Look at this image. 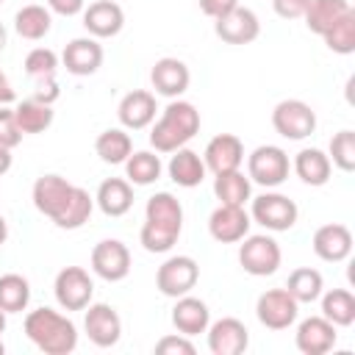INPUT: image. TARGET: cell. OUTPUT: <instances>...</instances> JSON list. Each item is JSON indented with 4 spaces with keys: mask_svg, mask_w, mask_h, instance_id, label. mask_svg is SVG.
I'll return each instance as SVG.
<instances>
[{
    "mask_svg": "<svg viewBox=\"0 0 355 355\" xmlns=\"http://www.w3.org/2000/svg\"><path fill=\"white\" fill-rule=\"evenodd\" d=\"M183 230V205L169 191H155L144 205V225L139 241L147 252H169Z\"/></svg>",
    "mask_w": 355,
    "mask_h": 355,
    "instance_id": "obj_1",
    "label": "cell"
},
{
    "mask_svg": "<svg viewBox=\"0 0 355 355\" xmlns=\"http://www.w3.org/2000/svg\"><path fill=\"white\" fill-rule=\"evenodd\" d=\"M25 336L44 355H69L78 347V327L53 308H36L25 316Z\"/></svg>",
    "mask_w": 355,
    "mask_h": 355,
    "instance_id": "obj_2",
    "label": "cell"
},
{
    "mask_svg": "<svg viewBox=\"0 0 355 355\" xmlns=\"http://www.w3.org/2000/svg\"><path fill=\"white\" fill-rule=\"evenodd\" d=\"M200 130V111L189 100H169V105L161 111V116L153 122L150 144L155 153H175L178 147H186Z\"/></svg>",
    "mask_w": 355,
    "mask_h": 355,
    "instance_id": "obj_3",
    "label": "cell"
},
{
    "mask_svg": "<svg viewBox=\"0 0 355 355\" xmlns=\"http://www.w3.org/2000/svg\"><path fill=\"white\" fill-rule=\"evenodd\" d=\"M297 216H300L297 202L280 191H263L258 197H250V219L272 233L291 230L297 225Z\"/></svg>",
    "mask_w": 355,
    "mask_h": 355,
    "instance_id": "obj_4",
    "label": "cell"
},
{
    "mask_svg": "<svg viewBox=\"0 0 355 355\" xmlns=\"http://www.w3.org/2000/svg\"><path fill=\"white\" fill-rule=\"evenodd\" d=\"M288 169L291 161L277 144H261L247 155V178L250 183H258L263 189H277L280 183H286Z\"/></svg>",
    "mask_w": 355,
    "mask_h": 355,
    "instance_id": "obj_5",
    "label": "cell"
},
{
    "mask_svg": "<svg viewBox=\"0 0 355 355\" xmlns=\"http://www.w3.org/2000/svg\"><path fill=\"white\" fill-rule=\"evenodd\" d=\"M283 261V252H280V244L266 236V233H255V236H244L241 239V247H239V263L247 275L252 277H266V275H275L277 266Z\"/></svg>",
    "mask_w": 355,
    "mask_h": 355,
    "instance_id": "obj_6",
    "label": "cell"
},
{
    "mask_svg": "<svg viewBox=\"0 0 355 355\" xmlns=\"http://www.w3.org/2000/svg\"><path fill=\"white\" fill-rule=\"evenodd\" d=\"M272 128L288 141H302L316 130V111L305 100H280L272 108Z\"/></svg>",
    "mask_w": 355,
    "mask_h": 355,
    "instance_id": "obj_7",
    "label": "cell"
},
{
    "mask_svg": "<svg viewBox=\"0 0 355 355\" xmlns=\"http://www.w3.org/2000/svg\"><path fill=\"white\" fill-rule=\"evenodd\" d=\"M197 280H200V266L191 255H172L155 272V288L172 300L189 294L197 286Z\"/></svg>",
    "mask_w": 355,
    "mask_h": 355,
    "instance_id": "obj_8",
    "label": "cell"
},
{
    "mask_svg": "<svg viewBox=\"0 0 355 355\" xmlns=\"http://www.w3.org/2000/svg\"><path fill=\"white\" fill-rule=\"evenodd\" d=\"M53 294L64 311H86L94 297V280L83 266H64L53 280Z\"/></svg>",
    "mask_w": 355,
    "mask_h": 355,
    "instance_id": "obj_9",
    "label": "cell"
},
{
    "mask_svg": "<svg viewBox=\"0 0 355 355\" xmlns=\"http://www.w3.org/2000/svg\"><path fill=\"white\" fill-rule=\"evenodd\" d=\"M300 302L286 288H266L255 302V316L266 330H286L297 322Z\"/></svg>",
    "mask_w": 355,
    "mask_h": 355,
    "instance_id": "obj_10",
    "label": "cell"
},
{
    "mask_svg": "<svg viewBox=\"0 0 355 355\" xmlns=\"http://www.w3.org/2000/svg\"><path fill=\"white\" fill-rule=\"evenodd\" d=\"M92 269L105 283H119L130 275V250L119 239H103L92 250Z\"/></svg>",
    "mask_w": 355,
    "mask_h": 355,
    "instance_id": "obj_11",
    "label": "cell"
},
{
    "mask_svg": "<svg viewBox=\"0 0 355 355\" xmlns=\"http://www.w3.org/2000/svg\"><path fill=\"white\" fill-rule=\"evenodd\" d=\"M72 189H75V183H69L61 175H42V178H36V183L31 189V200L42 216L55 222L64 214V208L72 197Z\"/></svg>",
    "mask_w": 355,
    "mask_h": 355,
    "instance_id": "obj_12",
    "label": "cell"
},
{
    "mask_svg": "<svg viewBox=\"0 0 355 355\" xmlns=\"http://www.w3.org/2000/svg\"><path fill=\"white\" fill-rule=\"evenodd\" d=\"M83 330H86V336H89V341L94 347L108 349L122 336V319H119L114 305H108V302H89L86 305V316H83Z\"/></svg>",
    "mask_w": 355,
    "mask_h": 355,
    "instance_id": "obj_13",
    "label": "cell"
},
{
    "mask_svg": "<svg viewBox=\"0 0 355 355\" xmlns=\"http://www.w3.org/2000/svg\"><path fill=\"white\" fill-rule=\"evenodd\" d=\"M214 33L225 42V44H250L261 36V19L252 8L247 6H236L227 14L214 19Z\"/></svg>",
    "mask_w": 355,
    "mask_h": 355,
    "instance_id": "obj_14",
    "label": "cell"
},
{
    "mask_svg": "<svg viewBox=\"0 0 355 355\" xmlns=\"http://www.w3.org/2000/svg\"><path fill=\"white\" fill-rule=\"evenodd\" d=\"M250 214L244 211V205H216L208 216V233L214 241L219 244H236L250 233Z\"/></svg>",
    "mask_w": 355,
    "mask_h": 355,
    "instance_id": "obj_15",
    "label": "cell"
},
{
    "mask_svg": "<svg viewBox=\"0 0 355 355\" xmlns=\"http://www.w3.org/2000/svg\"><path fill=\"white\" fill-rule=\"evenodd\" d=\"M208 349L214 355H241L250 347V330L236 316H222L208 324Z\"/></svg>",
    "mask_w": 355,
    "mask_h": 355,
    "instance_id": "obj_16",
    "label": "cell"
},
{
    "mask_svg": "<svg viewBox=\"0 0 355 355\" xmlns=\"http://www.w3.org/2000/svg\"><path fill=\"white\" fill-rule=\"evenodd\" d=\"M336 338H338V327L327 322L322 313L302 319L294 333V344L302 355H324L336 347Z\"/></svg>",
    "mask_w": 355,
    "mask_h": 355,
    "instance_id": "obj_17",
    "label": "cell"
},
{
    "mask_svg": "<svg viewBox=\"0 0 355 355\" xmlns=\"http://www.w3.org/2000/svg\"><path fill=\"white\" fill-rule=\"evenodd\" d=\"M103 44L94 39V36H78L72 39L64 53H61V64L67 67L69 75H78V78H86V75H94L100 67H103Z\"/></svg>",
    "mask_w": 355,
    "mask_h": 355,
    "instance_id": "obj_18",
    "label": "cell"
},
{
    "mask_svg": "<svg viewBox=\"0 0 355 355\" xmlns=\"http://www.w3.org/2000/svg\"><path fill=\"white\" fill-rule=\"evenodd\" d=\"M150 83H153L155 94L169 97V100H178V97L189 89L191 72H189V67H186L180 58L166 55V58H158V61L153 64V69H150Z\"/></svg>",
    "mask_w": 355,
    "mask_h": 355,
    "instance_id": "obj_19",
    "label": "cell"
},
{
    "mask_svg": "<svg viewBox=\"0 0 355 355\" xmlns=\"http://www.w3.org/2000/svg\"><path fill=\"white\" fill-rule=\"evenodd\" d=\"M83 28L94 39H111L125 28V11L114 0H94L83 8Z\"/></svg>",
    "mask_w": 355,
    "mask_h": 355,
    "instance_id": "obj_20",
    "label": "cell"
},
{
    "mask_svg": "<svg viewBox=\"0 0 355 355\" xmlns=\"http://www.w3.org/2000/svg\"><path fill=\"white\" fill-rule=\"evenodd\" d=\"M155 111H158L155 94L147 92V89L128 92L119 100V105H116V116H119L125 130H144V128H150L155 122Z\"/></svg>",
    "mask_w": 355,
    "mask_h": 355,
    "instance_id": "obj_21",
    "label": "cell"
},
{
    "mask_svg": "<svg viewBox=\"0 0 355 355\" xmlns=\"http://www.w3.org/2000/svg\"><path fill=\"white\" fill-rule=\"evenodd\" d=\"M205 169L219 175V172H230V169H241L244 164V144L236 133H219L205 144L202 153Z\"/></svg>",
    "mask_w": 355,
    "mask_h": 355,
    "instance_id": "obj_22",
    "label": "cell"
},
{
    "mask_svg": "<svg viewBox=\"0 0 355 355\" xmlns=\"http://www.w3.org/2000/svg\"><path fill=\"white\" fill-rule=\"evenodd\" d=\"M313 252L316 258L327 261V263H341L352 255V233L347 225L341 222H330V225H322L316 233H313Z\"/></svg>",
    "mask_w": 355,
    "mask_h": 355,
    "instance_id": "obj_23",
    "label": "cell"
},
{
    "mask_svg": "<svg viewBox=\"0 0 355 355\" xmlns=\"http://www.w3.org/2000/svg\"><path fill=\"white\" fill-rule=\"evenodd\" d=\"M172 324L178 333L183 336H200L208 330L211 324V311L208 305L200 300V297H191V294H183L175 300V308H172Z\"/></svg>",
    "mask_w": 355,
    "mask_h": 355,
    "instance_id": "obj_24",
    "label": "cell"
},
{
    "mask_svg": "<svg viewBox=\"0 0 355 355\" xmlns=\"http://www.w3.org/2000/svg\"><path fill=\"white\" fill-rule=\"evenodd\" d=\"M94 205L105 216H125L133 208V186L128 183V178H105L97 186Z\"/></svg>",
    "mask_w": 355,
    "mask_h": 355,
    "instance_id": "obj_25",
    "label": "cell"
},
{
    "mask_svg": "<svg viewBox=\"0 0 355 355\" xmlns=\"http://www.w3.org/2000/svg\"><path fill=\"white\" fill-rule=\"evenodd\" d=\"M166 172H169V178L178 183V186H183V189H194V186H200L202 180H205V161H202V155L200 153H194V150H189V147H178L175 153H172V158H169V164H166Z\"/></svg>",
    "mask_w": 355,
    "mask_h": 355,
    "instance_id": "obj_26",
    "label": "cell"
},
{
    "mask_svg": "<svg viewBox=\"0 0 355 355\" xmlns=\"http://www.w3.org/2000/svg\"><path fill=\"white\" fill-rule=\"evenodd\" d=\"M294 172L305 186H324L330 180L333 164L327 158V153H322L319 147H305L294 155Z\"/></svg>",
    "mask_w": 355,
    "mask_h": 355,
    "instance_id": "obj_27",
    "label": "cell"
},
{
    "mask_svg": "<svg viewBox=\"0 0 355 355\" xmlns=\"http://www.w3.org/2000/svg\"><path fill=\"white\" fill-rule=\"evenodd\" d=\"M214 194L222 205H247L252 197V183L241 169L214 175Z\"/></svg>",
    "mask_w": 355,
    "mask_h": 355,
    "instance_id": "obj_28",
    "label": "cell"
},
{
    "mask_svg": "<svg viewBox=\"0 0 355 355\" xmlns=\"http://www.w3.org/2000/svg\"><path fill=\"white\" fill-rule=\"evenodd\" d=\"M50 28H53V14H50V8H44V6L31 3V6H22V8L14 14V31H17L22 39H28V42L44 39V36L50 33Z\"/></svg>",
    "mask_w": 355,
    "mask_h": 355,
    "instance_id": "obj_29",
    "label": "cell"
},
{
    "mask_svg": "<svg viewBox=\"0 0 355 355\" xmlns=\"http://www.w3.org/2000/svg\"><path fill=\"white\" fill-rule=\"evenodd\" d=\"M349 8H352L349 0H311L308 8H305V14H302V19H305V25H308L311 33L322 36V33H324L333 22H338Z\"/></svg>",
    "mask_w": 355,
    "mask_h": 355,
    "instance_id": "obj_30",
    "label": "cell"
},
{
    "mask_svg": "<svg viewBox=\"0 0 355 355\" xmlns=\"http://www.w3.org/2000/svg\"><path fill=\"white\" fill-rule=\"evenodd\" d=\"M94 153L100 155L103 164H111V166L125 164L128 155L133 153V139H130V133H125V128H108L97 136Z\"/></svg>",
    "mask_w": 355,
    "mask_h": 355,
    "instance_id": "obj_31",
    "label": "cell"
},
{
    "mask_svg": "<svg viewBox=\"0 0 355 355\" xmlns=\"http://www.w3.org/2000/svg\"><path fill=\"white\" fill-rule=\"evenodd\" d=\"M164 164L153 150H136L125 161V178L130 186H150L161 178Z\"/></svg>",
    "mask_w": 355,
    "mask_h": 355,
    "instance_id": "obj_32",
    "label": "cell"
},
{
    "mask_svg": "<svg viewBox=\"0 0 355 355\" xmlns=\"http://www.w3.org/2000/svg\"><path fill=\"white\" fill-rule=\"evenodd\" d=\"M322 316L333 322L336 327H349L355 322V297L347 288H330L322 291Z\"/></svg>",
    "mask_w": 355,
    "mask_h": 355,
    "instance_id": "obj_33",
    "label": "cell"
},
{
    "mask_svg": "<svg viewBox=\"0 0 355 355\" xmlns=\"http://www.w3.org/2000/svg\"><path fill=\"white\" fill-rule=\"evenodd\" d=\"M53 116H55L53 105H44V103H39L33 97H28V100L14 105V119H17L19 130H22V136L25 133H44L53 125Z\"/></svg>",
    "mask_w": 355,
    "mask_h": 355,
    "instance_id": "obj_34",
    "label": "cell"
},
{
    "mask_svg": "<svg viewBox=\"0 0 355 355\" xmlns=\"http://www.w3.org/2000/svg\"><path fill=\"white\" fill-rule=\"evenodd\" d=\"M286 291L302 305V302H316L324 291V277L319 269H311V266H300L288 275L286 280Z\"/></svg>",
    "mask_w": 355,
    "mask_h": 355,
    "instance_id": "obj_35",
    "label": "cell"
},
{
    "mask_svg": "<svg viewBox=\"0 0 355 355\" xmlns=\"http://www.w3.org/2000/svg\"><path fill=\"white\" fill-rule=\"evenodd\" d=\"M92 211H94V197H92L86 189L75 186V189H72V197H69V202H67V208H64V214H61L53 225L61 227V230H78V227H83V225L89 222Z\"/></svg>",
    "mask_w": 355,
    "mask_h": 355,
    "instance_id": "obj_36",
    "label": "cell"
},
{
    "mask_svg": "<svg viewBox=\"0 0 355 355\" xmlns=\"http://www.w3.org/2000/svg\"><path fill=\"white\" fill-rule=\"evenodd\" d=\"M28 302H31V283L17 272L0 275V308L6 313H22Z\"/></svg>",
    "mask_w": 355,
    "mask_h": 355,
    "instance_id": "obj_37",
    "label": "cell"
},
{
    "mask_svg": "<svg viewBox=\"0 0 355 355\" xmlns=\"http://www.w3.org/2000/svg\"><path fill=\"white\" fill-rule=\"evenodd\" d=\"M322 39H324L330 53H338V55L355 53V8H349L338 22H333L322 33Z\"/></svg>",
    "mask_w": 355,
    "mask_h": 355,
    "instance_id": "obj_38",
    "label": "cell"
},
{
    "mask_svg": "<svg viewBox=\"0 0 355 355\" xmlns=\"http://www.w3.org/2000/svg\"><path fill=\"white\" fill-rule=\"evenodd\" d=\"M327 158H330V164L338 166L341 172H352V169H355V133H352V130H338V133L330 139Z\"/></svg>",
    "mask_w": 355,
    "mask_h": 355,
    "instance_id": "obj_39",
    "label": "cell"
},
{
    "mask_svg": "<svg viewBox=\"0 0 355 355\" xmlns=\"http://www.w3.org/2000/svg\"><path fill=\"white\" fill-rule=\"evenodd\" d=\"M58 55L55 50L50 47H33L28 55H25V72L31 80H42V78H55L58 72Z\"/></svg>",
    "mask_w": 355,
    "mask_h": 355,
    "instance_id": "obj_40",
    "label": "cell"
},
{
    "mask_svg": "<svg viewBox=\"0 0 355 355\" xmlns=\"http://www.w3.org/2000/svg\"><path fill=\"white\" fill-rule=\"evenodd\" d=\"M19 141H22V130H19L17 119H14V108L0 105V144L14 150Z\"/></svg>",
    "mask_w": 355,
    "mask_h": 355,
    "instance_id": "obj_41",
    "label": "cell"
},
{
    "mask_svg": "<svg viewBox=\"0 0 355 355\" xmlns=\"http://www.w3.org/2000/svg\"><path fill=\"white\" fill-rule=\"evenodd\" d=\"M155 352L158 355H194V344L189 336L183 333H172V336H164L158 344H155Z\"/></svg>",
    "mask_w": 355,
    "mask_h": 355,
    "instance_id": "obj_42",
    "label": "cell"
},
{
    "mask_svg": "<svg viewBox=\"0 0 355 355\" xmlns=\"http://www.w3.org/2000/svg\"><path fill=\"white\" fill-rule=\"evenodd\" d=\"M58 80L55 78H42V80H33V100H39V103H44V105H53L55 100H58Z\"/></svg>",
    "mask_w": 355,
    "mask_h": 355,
    "instance_id": "obj_43",
    "label": "cell"
},
{
    "mask_svg": "<svg viewBox=\"0 0 355 355\" xmlns=\"http://www.w3.org/2000/svg\"><path fill=\"white\" fill-rule=\"evenodd\" d=\"M311 0H272V8L283 19H300Z\"/></svg>",
    "mask_w": 355,
    "mask_h": 355,
    "instance_id": "obj_44",
    "label": "cell"
},
{
    "mask_svg": "<svg viewBox=\"0 0 355 355\" xmlns=\"http://www.w3.org/2000/svg\"><path fill=\"white\" fill-rule=\"evenodd\" d=\"M47 8L61 17H78L86 8V0H47Z\"/></svg>",
    "mask_w": 355,
    "mask_h": 355,
    "instance_id": "obj_45",
    "label": "cell"
},
{
    "mask_svg": "<svg viewBox=\"0 0 355 355\" xmlns=\"http://www.w3.org/2000/svg\"><path fill=\"white\" fill-rule=\"evenodd\" d=\"M236 6H239V0H200V11H202L205 17H211V19L227 14V11L236 8Z\"/></svg>",
    "mask_w": 355,
    "mask_h": 355,
    "instance_id": "obj_46",
    "label": "cell"
},
{
    "mask_svg": "<svg viewBox=\"0 0 355 355\" xmlns=\"http://www.w3.org/2000/svg\"><path fill=\"white\" fill-rule=\"evenodd\" d=\"M17 100V92L11 89V80L6 78V72L0 69V105H8Z\"/></svg>",
    "mask_w": 355,
    "mask_h": 355,
    "instance_id": "obj_47",
    "label": "cell"
},
{
    "mask_svg": "<svg viewBox=\"0 0 355 355\" xmlns=\"http://www.w3.org/2000/svg\"><path fill=\"white\" fill-rule=\"evenodd\" d=\"M11 169V150L0 144V175H6Z\"/></svg>",
    "mask_w": 355,
    "mask_h": 355,
    "instance_id": "obj_48",
    "label": "cell"
},
{
    "mask_svg": "<svg viewBox=\"0 0 355 355\" xmlns=\"http://www.w3.org/2000/svg\"><path fill=\"white\" fill-rule=\"evenodd\" d=\"M6 239H8V222H6V216L0 214V247L6 244Z\"/></svg>",
    "mask_w": 355,
    "mask_h": 355,
    "instance_id": "obj_49",
    "label": "cell"
},
{
    "mask_svg": "<svg viewBox=\"0 0 355 355\" xmlns=\"http://www.w3.org/2000/svg\"><path fill=\"white\" fill-rule=\"evenodd\" d=\"M6 42H8V33H6V25L0 22V53L6 50Z\"/></svg>",
    "mask_w": 355,
    "mask_h": 355,
    "instance_id": "obj_50",
    "label": "cell"
},
{
    "mask_svg": "<svg viewBox=\"0 0 355 355\" xmlns=\"http://www.w3.org/2000/svg\"><path fill=\"white\" fill-rule=\"evenodd\" d=\"M3 330H6V311L0 308V333H3Z\"/></svg>",
    "mask_w": 355,
    "mask_h": 355,
    "instance_id": "obj_51",
    "label": "cell"
},
{
    "mask_svg": "<svg viewBox=\"0 0 355 355\" xmlns=\"http://www.w3.org/2000/svg\"><path fill=\"white\" fill-rule=\"evenodd\" d=\"M3 352H6V344H3V341H0V355H3Z\"/></svg>",
    "mask_w": 355,
    "mask_h": 355,
    "instance_id": "obj_52",
    "label": "cell"
},
{
    "mask_svg": "<svg viewBox=\"0 0 355 355\" xmlns=\"http://www.w3.org/2000/svg\"><path fill=\"white\" fill-rule=\"evenodd\" d=\"M3 3H6V0H0V6H3Z\"/></svg>",
    "mask_w": 355,
    "mask_h": 355,
    "instance_id": "obj_53",
    "label": "cell"
}]
</instances>
